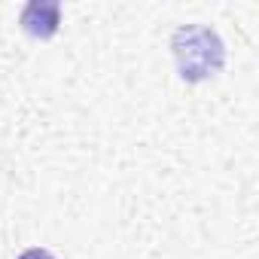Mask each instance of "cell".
<instances>
[{"label":"cell","mask_w":259,"mask_h":259,"mask_svg":"<svg viewBox=\"0 0 259 259\" xmlns=\"http://www.w3.org/2000/svg\"><path fill=\"white\" fill-rule=\"evenodd\" d=\"M61 25V7L55 0H31L22 13V28L31 34V37H40V40H49Z\"/></svg>","instance_id":"7a4b0ae2"},{"label":"cell","mask_w":259,"mask_h":259,"mask_svg":"<svg viewBox=\"0 0 259 259\" xmlns=\"http://www.w3.org/2000/svg\"><path fill=\"white\" fill-rule=\"evenodd\" d=\"M19 259H52V253H49V250H28V253H22Z\"/></svg>","instance_id":"3957f363"},{"label":"cell","mask_w":259,"mask_h":259,"mask_svg":"<svg viewBox=\"0 0 259 259\" xmlns=\"http://www.w3.org/2000/svg\"><path fill=\"white\" fill-rule=\"evenodd\" d=\"M171 49H174L177 67H180V76L189 79V82H201V79L213 76L226 61L223 40L204 25L177 28V34L171 40Z\"/></svg>","instance_id":"6da1fadb"}]
</instances>
